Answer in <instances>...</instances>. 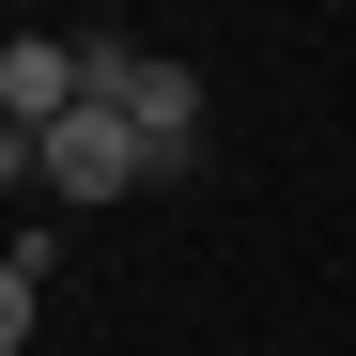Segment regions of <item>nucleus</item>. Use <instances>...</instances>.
<instances>
[{"label": "nucleus", "mask_w": 356, "mask_h": 356, "mask_svg": "<svg viewBox=\"0 0 356 356\" xmlns=\"http://www.w3.org/2000/svg\"><path fill=\"white\" fill-rule=\"evenodd\" d=\"M124 186H155V155H140V124L108 93H78L63 124H47V202H124Z\"/></svg>", "instance_id": "nucleus-1"}, {"label": "nucleus", "mask_w": 356, "mask_h": 356, "mask_svg": "<svg viewBox=\"0 0 356 356\" xmlns=\"http://www.w3.org/2000/svg\"><path fill=\"white\" fill-rule=\"evenodd\" d=\"M31 294H47V232H16V248H0V356L31 341Z\"/></svg>", "instance_id": "nucleus-4"}, {"label": "nucleus", "mask_w": 356, "mask_h": 356, "mask_svg": "<svg viewBox=\"0 0 356 356\" xmlns=\"http://www.w3.org/2000/svg\"><path fill=\"white\" fill-rule=\"evenodd\" d=\"M63 108H78V47L63 31H16L0 47V124H63Z\"/></svg>", "instance_id": "nucleus-3"}, {"label": "nucleus", "mask_w": 356, "mask_h": 356, "mask_svg": "<svg viewBox=\"0 0 356 356\" xmlns=\"http://www.w3.org/2000/svg\"><path fill=\"white\" fill-rule=\"evenodd\" d=\"M108 108L140 124V155H155V170H186V155H202V78H186V63H140Z\"/></svg>", "instance_id": "nucleus-2"}]
</instances>
